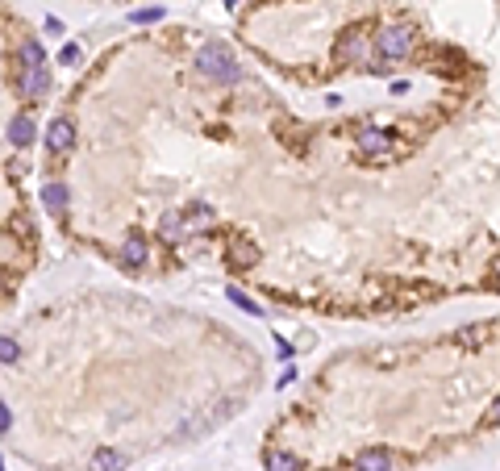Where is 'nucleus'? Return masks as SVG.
I'll return each mask as SVG.
<instances>
[{
	"mask_svg": "<svg viewBox=\"0 0 500 471\" xmlns=\"http://www.w3.org/2000/svg\"><path fill=\"white\" fill-rule=\"evenodd\" d=\"M196 71H205L209 80L217 84H238L242 80V67L234 63L229 55V46L225 42H209V46H200V55H196Z\"/></svg>",
	"mask_w": 500,
	"mask_h": 471,
	"instance_id": "f257e3e1",
	"label": "nucleus"
},
{
	"mask_svg": "<svg viewBox=\"0 0 500 471\" xmlns=\"http://www.w3.org/2000/svg\"><path fill=\"white\" fill-rule=\"evenodd\" d=\"M413 46H417V34H413L409 25H388V29H379V38H375V50H379V59H384V63H400V59H409V55H413Z\"/></svg>",
	"mask_w": 500,
	"mask_h": 471,
	"instance_id": "f03ea898",
	"label": "nucleus"
},
{
	"mask_svg": "<svg viewBox=\"0 0 500 471\" xmlns=\"http://www.w3.org/2000/svg\"><path fill=\"white\" fill-rule=\"evenodd\" d=\"M355 146H359V154L363 159H388L392 154V134L388 130H379V125H359V134H355Z\"/></svg>",
	"mask_w": 500,
	"mask_h": 471,
	"instance_id": "7ed1b4c3",
	"label": "nucleus"
},
{
	"mask_svg": "<svg viewBox=\"0 0 500 471\" xmlns=\"http://www.w3.org/2000/svg\"><path fill=\"white\" fill-rule=\"evenodd\" d=\"M259 263V246L255 242H250V238H229V246H225V267L229 271H250V267H255Z\"/></svg>",
	"mask_w": 500,
	"mask_h": 471,
	"instance_id": "20e7f679",
	"label": "nucleus"
},
{
	"mask_svg": "<svg viewBox=\"0 0 500 471\" xmlns=\"http://www.w3.org/2000/svg\"><path fill=\"white\" fill-rule=\"evenodd\" d=\"M146 258H150V242H146L142 234H129V238L121 242V250H117V263H121V267H129V271L146 267Z\"/></svg>",
	"mask_w": 500,
	"mask_h": 471,
	"instance_id": "39448f33",
	"label": "nucleus"
},
{
	"mask_svg": "<svg viewBox=\"0 0 500 471\" xmlns=\"http://www.w3.org/2000/svg\"><path fill=\"white\" fill-rule=\"evenodd\" d=\"M71 146H75V125L67 117H55V121H50V130H46V150L67 154Z\"/></svg>",
	"mask_w": 500,
	"mask_h": 471,
	"instance_id": "423d86ee",
	"label": "nucleus"
},
{
	"mask_svg": "<svg viewBox=\"0 0 500 471\" xmlns=\"http://www.w3.org/2000/svg\"><path fill=\"white\" fill-rule=\"evenodd\" d=\"M17 92L21 96H46L50 92V67H25L21 75H17Z\"/></svg>",
	"mask_w": 500,
	"mask_h": 471,
	"instance_id": "0eeeda50",
	"label": "nucleus"
},
{
	"mask_svg": "<svg viewBox=\"0 0 500 471\" xmlns=\"http://www.w3.org/2000/svg\"><path fill=\"white\" fill-rule=\"evenodd\" d=\"M355 471H392V455L384 446H367L355 455Z\"/></svg>",
	"mask_w": 500,
	"mask_h": 471,
	"instance_id": "6e6552de",
	"label": "nucleus"
},
{
	"mask_svg": "<svg viewBox=\"0 0 500 471\" xmlns=\"http://www.w3.org/2000/svg\"><path fill=\"white\" fill-rule=\"evenodd\" d=\"M42 204L50 208V217H63V213H67V184H59V180L46 184V188H42Z\"/></svg>",
	"mask_w": 500,
	"mask_h": 471,
	"instance_id": "1a4fd4ad",
	"label": "nucleus"
},
{
	"mask_svg": "<svg viewBox=\"0 0 500 471\" xmlns=\"http://www.w3.org/2000/svg\"><path fill=\"white\" fill-rule=\"evenodd\" d=\"M159 234H163L167 242H179V238L188 234V221H184V208H175V213H167V217L159 221Z\"/></svg>",
	"mask_w": 500,
	"mask_h": 471,
	"instance_id": "9d476101",
	"label": "nucleus"
},
{
	"mask_svg": "<svg viewBox=\"0 0 500 471\" xmlns=\"http://www.w3.org/2000/svg\"><path fill=\"white\" fill-rule=\"evenodd\" d=\"M17 59H21L25 67H46V50H42L38 38H25V42L17 46Z\"/></svg>",
	"mask_w": 500,
	"mask_h": 471,
	"instance_id": "9b49d317",
	"label": "nucleus"
},
{
	"mask_svg": "<svg viewBox=\"0 0 500 471\" xmlns=\"http://www.w3.org/2000/svg\"><path fill=\"white\" fill-rule=\"evenodd\" d=\"M9 142H13V146H29V142H34V121H29V113H21V117L9 121Z\"/></svg>",
	"mask_w": 500,
	"mask_h": 471,
	"instance_id": "f8f14e48",
	"label": "nucleus"
},
{
	"mask_svg": "<svg viewBox=\"0 0 500 471\" xmlns=\"http://www.w3.org/2000/svg\"><path fill=\"white\" fill-rule=\"evenodd\" d=\"M121 467H125V455L121 450H109L105 446V450L92 455V471H121Z\"/></svg>",
	"mask_w": 500,
	"mask_h": 471,
	"instance_id": "ddd939ff",
	"label": "nucleus"
},
{
	"mask_svg": "<svg viewBox=\"0 0 500 471\" xmlns=\"http://www.w3.org/2000/svg\"><path fill=\"white\" fill-rule=\"evenodd\" d=\"M263 467H267V471H300V459L288 455V450H267Z\"/></svg>",
	"mask_w": 500,
	"mask_h": 471,
	"instance_id": "4468645a",
	"label": "nucleus"
},
{
	"mask_svg": "<svg viewBox=\"0 0 500 471\" xmlns=\"http://www.w3.org/2000/svg\"><path fill=\"white\" fill-rule=\"evenodd\" d=\"M338 59H363V38L359 34H346L338 42Z\"/></svg>",
	"mask_w": 500,
	"mask_h": 471,
	"instance_id": "2eb2a0df",
	"label": "nucleus"
},
{
	"mask_svg": "<svg viewBox=\"0 0 500 471\" xmlns=\"http://www.w3.org/2000/svg\"><path fill=\"white\" fill-rule=\"evenodd\" d=\"M184 221H188V230H200V226H209V221H213V208H209V204L184 208Z\"/></svg>",
	"mask_w": 500,
	"mask_h": 471,
	"instance_id": "dca6fc26",
	"label": "nucleus"
},
{
	"mask_svg": "<svg viewBox=\"0 0 500 471\" xmlns=\"http://www.w3.org/2000/svg\"><path fill=\"white\" fill-rule=\"evenodd\" d=\"M225 296H229V300H234L238 309H246L250 317H263V304H255V300H250V296H246L242 288H225Z\"/></svg>",
	"mask_w": 500,
	"mask_h": 471,
	"instance_id": "f3484780",
	"label": "nucleus"
},
{
	"mask_svg": "<svg viewBox=\"0 0 500 471\" xmlns=\"http://www.w3.org/2000/svg\"><path fill=\"white\" fill-rule=\"evenodd\" d=\"M17 354H21V350H17L13 338H0V363H17Z\"/></svg>",
	"mask_w": 500,
	"mask_h": 471,
	"instance_id": "a211bd4d",
	"label": "nucleus"
},
{
	"mask_svg": "<svg viewBox=\"0 0 500 471\" xmlns=\"http://www.w3.org/2000/svg\"><path fill=\"white\" fill-rule=\"evenodd\" d=\"M75 59H79V46H75V42L59 50V63H75Z\"/></svg>",
	"mask_w": 500,
	"mask_h": 471,
	"instance_id": "6ab92c4d",
	"label": "nucleus"
},
{
	"mask_svg": "<svg viewBox=\"0 0 500 471\" xmlns=\"http://www.w3.org/2000/svg\"><path fill=\"white\" fill-rule=\"evenodd\" d=\"M9 426H13V413H9V404H5V400H0V434H5Z\"/></svg>",
	"mask_w": 500,
	"mask_h": 471,
	"instance_id": "aec40b11",
	"label": "nucleus"
},
{
	"mask_svg": "<svg viewBox=\"0 0 500 471\" xmlns=\"http://www.w3.org/2000/svg\"><path fill=\"white\" fill-rule=\"evenodd\" d=\"M155 17H163V9H142V13H134V21H155Z\"/></svg>",
	"mask_w": 500,
	"mask_h": 471,
	"instance_id": "412c9836",
	"label": "nucleus"
},
{
	"mask_svg": "<svg viewBox=\"0 0 500 471\" xmlns=\"http://www.w3.org/2000/svg\"><path fill=\"white\" fill-rule=\"evenodd\" d=\"M488 426H500V396H496V404H492V413H488Z\"/></svg>",
	"mask_w": 500,
	"mask_h": 471,
	"instance_id": "4be33fe9",
	"label": "nucleus"
},
{
	"mask_svg": "<svg viewBox=\"0 0 500 471\" xmlns=\"http://www.w3.org/2000/svg\"><path fill=\"white\" fill-rule=\"evenodd\" d=\"M492 271H496V280H500V254H496V258H492Z\"/></svg>",
	"mask_w": 500,
	"mask_h": 471,
	"instance_id": "5701e85b",
	"label": "nucleus"
}]
</instances>
